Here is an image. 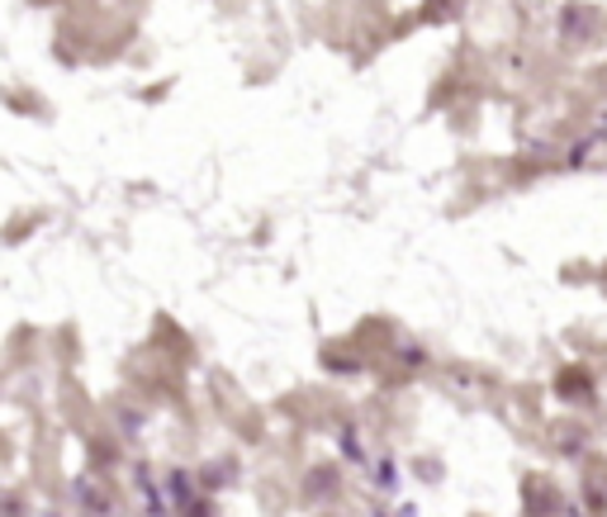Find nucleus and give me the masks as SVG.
<instances>
[{
	"mask_svg": "<svg viewBox=\"0 0 607 517\" xmlns=\"http://www.w3.org/2000/svg\"><path fill=\"white\" fill-rule=\"evenodd\" d=\"M527 494V517H555L560 513V489H555L551 480H541V475H532V480L522 484Z\"/></svg>",
	"mask_w": 607,
	"mask_h": 517,
	"instance_id": "nucleus-1",
	"label": "nucleus"
},
{
	"mask_svg": "<svg viewBox=\"0 0 607 517\" xmlns=\"http://www.w3.org/2000/svg\"><path fill=\"white\" fill-rule=\"evenodd\" d=\"M584 494L593 503V513H607V465H593V484L584 480Z\"/></svg>",
	"mask_w": 607,
	"mask_h": 517,
	"instance_id": "nucleus-2",
	"label": "nucleus"
},
{
	"mask_svg": "<svg viewBox=\"0 0 607 517\" xmlns=\"http://www.w3.org/2000/svg\"><path fill=\"white\" fill-rule=\"evenodd\" d=\"M560 390H565V399H584L589 394V380L579 370H565L560 375Z\"/></svg>",
	"mask_w": 607,
	"mask_h": 517,
	"instance_id": "nucleus-3",
	"label": "nucleus"
}]
</instances>
